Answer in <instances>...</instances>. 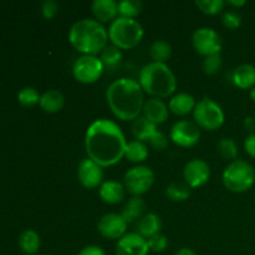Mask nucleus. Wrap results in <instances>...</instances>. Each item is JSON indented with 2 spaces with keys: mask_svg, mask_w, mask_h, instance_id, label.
<instances>
[{
  "mask_svg": "<svg viewBox=\"0 0 255 255\" xmlns=\"http://www.w3.org/2000/svg\"><path fill=\"white\" fill-rule=\"evenodd\" d=\"M169 139L174 144L183 148L196 146L201 139V129L197 126L196 122L188 120L177 121L169 131Z\"/></svg>",
  "mask_w": 255,
  "mask_h": 255,
  "instance_id": "obj_11",
  "label": "nucleus"
},
{
  "mask_svg": "<svg viewBox=\"0 0 255 255\" xmlns=\"http://www.w3.org/2000/svg\"><path fill=\"white\" fill-rule=\"evenodd\" d=\"M244 149L252 158H255V133L247 136L246 141H244Z\"/></svg>",
  "mask_w": 255,
  "mask_h": 255,
  "instance_id": "obj_39",
  "label": "nucleus"
},
{
  "mask_svg": "<svg viewBox=\"0 0 255 255\" xmlns=\"http://www.w3.org/2000/svg\"><path fill=\"white\" fill-rule=\"evenodd\" d=\"M100 197L105 203L110 206L121 203L126 197V188L122 183L117 181H106L100 186Z\"/></svg>",
  "mask_w": 255,
  "mask_h": 255,
  "instance_id": "obj_18",
  "label": "nucleus"
},
{
  "mask_svg": "<svg viewBox=\"0 0 255 255\" xmlns=\"http://www.w3.org/2000/svg\"><path fill=\"white\" fill-rule=\"evenodd\" d=\"M172 47L168 41L166 40H156L149 47V56L153 60V62H161L166 64L167 60L171 57Z\"/></svg>",
  "mask_w": 255,
  "mask_h": 255,
  "instance_id": "obj_27",
  "label": "nucleus"
},
{
  "mask_svg": "<svg viewBox=\"0 0 255 255\" xmlns=\"http://www.w3.org/2000/svg\"><path fill=\"white\" fill-rule=\"evenodd\" d=\"M144 209H146V203L143 199L141 197H132L122 208L121 216L127 223H133L144 216Z\"/></svg>",
  "mask_w": 255,
  "mask_h": 255,
  "instance_id": "obj_23",
  "label": "nucleus"
},
{
  "mask_svg": "<svg viewBox=\"0 0 255 255\" xmlns=\"http://www.w3.org/2000/svg\"><path fill=\"white\" fill-rule=\"evenodd\" d=\"M77 179L82 187L94 189L104 183V171L102 167L90 158H85L77 167Z\"/></svg>",
  "mask_w": 255,
  "mask_h": 255,
  "instance_id": "obj_13",
  "label": "nucleus"
},
{
  "mask_svg": "<svg viewBox=\"0 0 255 255\" xmlns=\"http://www.w3.org/2000/svg\"><path fill=\"white\" fill-rule=\"evenodd\" d=\"M249 95H251V99L253 100V101L255 102V86L253 87V89L251 90V94H249Z\"/></svg>",
  "mask_w": 255,
  "mask_h": 255,
  "instance_id": "obj_44",
  "label": "nucleus"
},
{
  "mask_svg": "<svg viewBox=\"0 0 255 255\" xmlns=\"http://www.w3.org/2000/svg\"><path fill=\"white\" fill-rule=\"evenodd\" d=\"M92 12L99 22H112L119 17V2L116 0H94Z\"/></svg>",
  "mask_w": 255,
  "mask_h": 255,
  "instance_id": "obj_17",
  "label": "nucleus"
},
{
  "mask_svg": "<svg viewBox=\"0 0 255 255\" xmlns=\"http://www.w3.org/2000/svg\"><path fill=\"white\" fill-rule=\"evenodd\" d=\"M147 239L138 233H128L116 244V255H148Z\"/></svg>",
  "mask_w": 255,
  "mask_h": 255,
  "instance_id": "obj_15",
  "label": "nucleus"
},
{
  "mask_svg": "<svg viewBox=\"0 0 255 255\" xmlns=\"http://www.w3.org/2000/svg\"><path fill=\"white\" fill-rule=\"evenodd\" d=\"M40 255H50V254H40Z\"/></svg>",
  "mask_w": 255,
  "mask_h": 255,
  "instance_id": "obj_45",
  "label": "nucleus"
},
{
  "mask_svg": "<svg viewBox=\"0 0 255 255\" xmlns=\"http://www.w3.org/2000/svg\"><path fill=\"white\" fill-rule=\"evenodd\" d=\"M127 222L125 221L121 213H107L101 217L97 224L99 233L107 239H121L126 236Z\"/></svg>",
  "mask_w": 255,
  "mask_h": 255,
  "instance_id": "obj_14",
  "label": "nucleus"
},
{
  "mask_svg": "<svg viewBox=\"0 0 255 255\" xmlns=\"http://www.w3.org/2000/svg\"><path fill=\"white\" fill-rule=\"evenodd\" d=\"M143 90L137 80L121 77L112 82L106 91L110 110L122 121H134L142 114L144 105Z\"/></svg>",
  "mask_w": 255,
  "mask_h": 255,
  "instance_id": "obj_2",
  "label": "nucleus"
},
{
  "mask_svg": "<svg viewBox=\"0 0 255 255\" xmlns=\"http://www.w3.org/2000/svg\"><path fill=\"white\" fill-rule=\"evenodd\" d=\"M222 65H223V60H222L221 54H214L204 57L202 69H203L204 74L216 75L221 71Z\"/></svg>",
  "mask_w": 255,
  "mask_h": 255,
  "instance_id": "obj_34",
  "label": "nucleus"
},
{
  "mask_svg": "<svg viewBox=\"0 0 255 255\" xmlns=\"http://www.w3.org/2000/svg\"><path fill=\"white\" fill-rule=\"evenodd\" d=\"M59 12V2L55 0H46L41 4V14L46 20H52Z\"/></svg>",
  "mask_w": 255,
  "mask_h": 255,
  "instance_id": "obj_38",
  "label": "nucleus"
},
{
  "mask_svg": "<svg viewBox=\"0 0 255 255\" xmlns=\"http://www.w3.org/2000/svg\"><path fill=\"white\" fill-rule=\"evenodd\" d=\"M226 2H227V5H229V6H233V7H242L247 4L246 0H228V1H226Z\"/></svg>",
  "mask_w": 255,
  "mask_h": 255,
  "instance_id": "obj_42",
  "label": "nucleus"
},
{
  "mask_svg": "<svg viewBox=\"0 0 255 255\" xmlns=\"http://www.w3.org/2000/svg\"><path fill=\"white\" fill-rule=\"evenodd\" d=\"M147 243H148L149 251L154 252V253H161V252L166 251L168 247V239L164 234L158 233L147 239Z\"/></svg>",
  "mask_w": 255,
  "mask_h": 255,
  "instance_id": "obj_35",
  "label": "nucleus"
},
{
  "mask_svg": "<svg viewBox=\"0 0 255 255\" xmlns=\"http://www.w3.org/2000/svg\"><path fill=\"white\" fill-rule=\"evenodd\" d=\"M105 66L101 59L95 55H82L72 66V75L80 84H95L104 74Z\"/></svg>",
  "mask_w": 255,
  "mask_h": 255,
  "instance_id": "obj_9",
  "label": "nucleus"
},
{
  "mask_svg": "<svg viewBox=\"0 0 255 255\" xmlns=\"http://www.w3.org/2000/svg\"><path fill=\"white\" fill-rule=\"evenodd\" d=\"M193 119L199 128L216 131L223 126L226 116L222 107L209 97H203L197 102L193 110Z\"/></svg>",
  "mask_w": 255,
  "mask_h": 255,
  "instance_id": "obj_7",
  "label": "nucleus"
},
{
  "mask_svg": "<svg viewBox=\"0 0 255 255\" xmlns=\"http://www.w3.org/2000/svg\"><path fill=\"white\" fill-rule=\"evenodd\" d=\"M196 6L206 15H218L227 5L223 0H197Z\"/></svg>",
  "mask_w": 255,
  "mask_h": 255,
  "instance_id": "obj_32",
  "label": "nucleus"
},
{
  "mask_svg": "<svg viewBox=\"0 0 255 255\" xmlns=\"http://www.w3.org/2000/svg\"><path fill=\"white\" fill-rule=\"evenodd\" d=\"M100 59L105 67H115L121 62L122 52L119 47L114 46V45H107L100 54Z\"/></svg>",
  "mask_w": 255,
  "mask_h": 255,
  "instance_id": "obj_30",
  "label": "nucleus"
},
{
  "mask_svg": "<svg viewBox=\"0 0 255 255\" xmlns=\"http://www.w3.org/2000/svg\"><path fill=\"white\" fill-rule=\"evenodd\" d=\"M174 255H197V253L189 248H182V249H179V251L177 252Z\"/></svg>",
  "mask_w": 255,
  "mask_h": 255,
  "instance_id": "obj_43",
  "label": "nucleus"
},
{
  "mask_svg": "<svg viewBox=\"0 0 255 255\" xmlns=\"http://www.w3.org/2000/svg\"><path fill=\"white\" fill-rule=\"evenodd\" d=\"M69 41L71 46L82 55L101 54L107 46L109 31L96 19L77 20L72 24L69 31Z\"/></svg>",
  "mask_w": 255,
  "mask_h": 255,
  "instance_id": "obj_3",
  "label": "nucleus"
},
{
  "mask_svg": "<svg viewBox=\"0 0 255 255\" xmlns=\"http://www.w3.org/2000/svg\"><path fill=\"white\" fill-rule=\"evenodd\" d=\"M196 105V99L192 95L187 92H178L171 97L168 102V109L177 116H187L193 112Z\"/></svg>",
  "mask_w": 255,
  "mask_h": 255,
  "instance_id": "obj_19",
  "label": "nucleus"
},
{
  "mask_svg": "<svg viewBox=\"0 0 255 255\" xmlns=\"http://www.w3.org/2000/svg\"><path fill=\"white\" fill-rule=\"evenodd\" d=\"M162 228V222L157 214L147 213L137 223V233L148 239L154 234H158Z\"/></svg>",
  "mask_w": 255,
  "mask_h": 255,
  "instance_id": "obj_22",
  "label": "nucleus"
},
{
  "mask_svg": "<svg viewBox=\"0 0 255 255\" xmlns=\"http://www.w3.org/2000/svg\"><path fill=\"white\" fill-rule=\"evenodd\" d=\"M148 147H147V144L144 143V142L133 139V141L127 143L125 157H126L129 162H133V163H142V162H144L148 158Z\"/></svg>",
  "mask_w": 255,
  "mask_h": 255,
  "instance_id": "obj_26",
  "label": "nucleus"
},
{
  "mask_svg": "<svg viewBox=\"0 0 255 255\" xmlns=\"http://www.w3.org/2000/svg\"><path fill=\"white\" fill-rule=\"evenodd\" d=\"M138 82L146 94L157 99H167L177 90L176 75L167 64L149 62L142 67Z\"/></svg>",
  "mask_w": 255,
  "mask_h": 255,
  "instance_id": "obj_4",
  "label": "nucleus"
},
{
  "mask_svg": "<svg viewBox=\"0 0 255 255\" xmlns=\"http://www.w3.org/2000/svg\"><path fill=\"white\" fill-rule=\"evenodd\" d=\"M232 81L238 89L252 90L255 86V66L252 64H242L236 67L232 75Z\"/></svg>",
  "mask_w": 255,
  "mask_h": 255,
  "instance_id": "obj_20",
  "label": "nucleus"
},
{
  "mask_svg": "<svg viewBox=\"0 0 255 255\" xmlns=\"http://www.w3.org/2000/svg\"><path fill=\"white\" fill-rule=\"evenodd\" d=\"M166 194L171 201L184 202L191 196V187L186 182H173L167 187Z\"/></svg>",
  "mask_w": 255,
  "mask_h": 255,
  "instance_id": "obj_28",
  "label": "nucleus"
},
{
  "mask_svg": "<svg viewBox=\"0 0 255 255\" xmlns=\"http://www.w3.org/2000/svg\"><path fill=\"white\" fill-rule=\"evenodd\" d=\"M142 2L139 0H121L119 1V16L134 19L142 11Z\"/></svg>",
  "mask_w": 255,
  "mask_h": 255,
  "instance_id": "obj_29",
  "label": "nucleus"
},
{
  "mask_svg": "<svg viewBox=\"0 0 255 255\" xmlns=\"http://www.w3.org/2000/svg\"><path fill=\"white\" fill-rule=\"evenodd\" d=\"M40 97H41V95L39 94V91L35 87L26 86L19 91V94H17V101H19V104L21 106L32 107L39 104Z\"/></svg>",
  "mask_w": 255,
  "mask_h": 255,
  "instance_id": "obj_31",
  "label": "nucleus"
},
{
  "mask_svg": "<svg viewBox=\"0 0 255 255\" xmlns=\"http://www.w3.org/2000/svg\"><path fill=\"white\" fill-rule=\"evenodd\" d=\"M223 184L229 192L244 193L255 183V169L243 159H236L226 167L223 172Z\"/></svg>",
  "mask_w": 255,
  "mask_h": 255,
  "instance_id": "obj_6",
  "label": "nucleus"
},
{
  "mask_svg": "<svg viewBox=\"0 0 255 255\" xmlns=\"http://www.w3.org/2000/svg\"><path fill=\"white\" fill-rule=\"evenodd\" d=\"M154 183V173L147 166H134L126 172L124 186L133 197H141L152 188Z\"/></svg>",
  "mask_w": 255,
  "mask_h": 255,
  "instance_id": "obj_8",
  "label": "nucleus"
},
{
  "mask_svg": "<svg viewBox=\"0 0 255 255\" xmlns=\"http://www.w3.org/2000/svg\"><path fill=\"white\" fill-rule=\"evenodd\" d=\"M148 143L152 148L157 149V151H163L168 147V137L163 133V132L158 131L157 129L153 134L148 138V141L146 142V144Z\"/></svg>",
  "mask_w": 255,
  "mask_h": 255,
  "instance_id": "obj_37",
  "label": "nucleus"
},
{
  "mask_svg": "<svg viewBox=\"0 0 255 255\" xmlns=\"http://www.w3.org/2000/svg\"><path fill=\"white\" fill-rule=\"evenodd\" d=\"M192 45L194 50L202 56L221 54L222 44L221 35L212 27H199L192 35Z\"/></svg>",
  "mask_w": 255,
  "mask_h": 255,
  "instance_id": "obj_10",
  "label": "nucleus"
},
{
  "mask_svg": "<svg viewBox=\"0 0 255 255\" xmlns=\"http://www.w3.org/2000/svg\"><path fill=\"white\" fill-rule=\"evenodd\" d=\"M77 255H106V253L99 246H87L82 248Z\"/></svg>",
  "mask_w": 255,
  "mask_h": 255,
  "instance_id": "obj_40",
  "label": "nucleus"
},
{
  "mask_svg": "<svg viewBox=\"0 0 255 255\" xmlns=\"http://www.w3.org/2000/svg\"><path fill=\"white\" fill-rule=\"evenodd\" d=\"M222 22H223V25L227 27V29L236 30L242 25V16L238 11H234V10H227V11L223 12Z\"/></svg>",
  "mask_w": 255,
  "mask_h": 255,
  "instance_id": "obj_36",
  "label": "nucleus"
},
{
  "mask_svg": "<svg viewBox=\"0 0 255 255\" xmlns=\"http://www.w3.org/2000/svg\"><path fill=\"white\" fill-rule=\"evenodd\" d=\"M126 147V137L116 122L99 119L87 127L85 134L86 153L102 168L119 163L125 157Z\"/></svg>",
  "mask_w": 255,
  "mask_h": 255,
  "instance_id": "obj_1",
  "label": "nucleus"
},
{
  "mask_svg": "<svg viewBox=\"0 0 255 255\" xmlns=\"http://www.w3.org/2000/svg\"><path fill=\"white\" fill-rule=\"evenodd\" d=\"M244 127H246L248 131H254L255 128V120L253 117H247L246 120H244Z\"/></svg>",
  "mask_w": 255,
  "mask_h": 255,
  "instance_id": "obj_41",
  "label": "nucleus"
},
{
  "mask_svg": "<svg viewBox=\"0 0 255 255\" xmlns=\"http://www.w3.org/2000/svg\"><path fill=\"white\" fill-rule=\"evenodd\" d=\"M217 149L223 158L231 159L232 162L236 161L238 156V146L233 138H222L217 146Z\"/></svg>",
  "mask_w": 255,
  "mask_h": 255,
  "instance_id": "obj_33",
  "label": "nucleus"
},
{
  "mask_svg": "<svg viewBox=\"0 0 255 255\" xmlns=\"http://www.w3.org/2000/svg\"><path fill=\"white\" fill-rule=\"evenodd\" d=\"M109 40L120 50H131L143 39V27L137 20L119 16L110 24Z\"/></svg>",
  "mask_w": 255,
  "mask_h": 255,
  "instance_id": "obj_5",
  "label": "nucleus"
},
{
  "mask_svg": "<svg viewBox=\"0 0 255 255\" xmlns=\"http://www.w3.org/2000/svg\"><path fill=\"white\" fill-rule=\"evenodd\" d=\"M40 236L32 229H26L19 237V247L22 253L26 255H35L40 249Z\"/></svg>",
  "mask_w": 255,
  "mask_h": 255,
  "instance_id": "obj_25",
  "label": "nucleus"
},
{
  "mask_svg": "<svg viewBox=\"0 0 255 255\" xmlns=\"http://www.w3.org/2000/svg\"><path fill=\"white\" fill-rule=\"evenodd\" d=\"M40 109L46 114H57L65 106V97L59 90H47L40 97Z\"/></svg>",
  "mask_w": 255,
  "mask_h": 255,
  "instance_id": "obj_21",
  "label": "nucleus"
},
{
  "mask_svg": "<svg viewBox=\"0 0 255 255\" xmlns=\"http://www.w3.org/2000/svg\"><path fill=\"white\" fill-rule=\"evenodd\" d=\"M131 131H132V134H133L134 139L146 143V142L148 141L149 137L157 131V126L152 124V122H149L146 117L139 116L138 119L132 121Z\"/></svg>",
  "mask_w": 255,
  "mask_h": 255,
  "instance_id": "obj_24",
  "label": "nucleus"
},
{
  "mask_svg": "<svg viewBox=\"0 0 255 255\" xmlns=\"http://www.w3.org/2000/svg\"><path fill=\"white\" fill-rule=\"evenodd\" d=\"M142 114L149 122L158 126V125L164 124L168 120L169 109L162 99L151 97V99L144 101Z\"/></svg>",
  "mask_w": 255,
  "mask_h": 255,
  "instance_id": "obj_16",
  "label": "nucleus"
},
{
  "mask_svg": "<svg viewBox=\"0 0 255 255\" xmlns=\"http://www.w3.org/2000/svg\"><path fill=\"white\" fill-rule=\"evenodd\" d=\"M211 178V167L201 158H193L184 166L183 179L191 188L204 186Z\"/></svg>",
  "mask_w": 255,
  "mask_h": 255,
  "instance_id": "obj_12",
  "label": "nucleus"
}]
</instances>
